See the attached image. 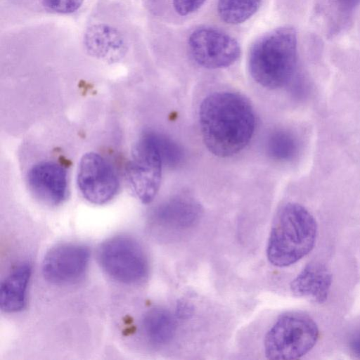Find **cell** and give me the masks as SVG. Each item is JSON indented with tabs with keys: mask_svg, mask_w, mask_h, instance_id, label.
<instances>
[{
	"mask_svg": "<svg viewBox=\"0 0 360 360\" xmlns=\"http://www.w3.org/2000/svg\"><path fill=\"white\" fill-rule=\"evenodd\" d=\"M203 142L216 156L227 158L249 143L255 128L250 101L240 94L218 91L208 95L199 109Z\"/></svg>",
	"mask_w": 360,
	"mask_h": 360,
	"instance_id": "1",
	"label": "cell"
},
{
	"mask_svg": "<svg viewBox=\"0 0 360 360\" xmlns=\"http://www.w3.org/2000/svg\"><path fill=\"white\" fill-rule=\"evenodd\" d=\"M297 61L296 31L283 26L268 32L253 43L248 55V68L257 84L274 89L289 82Z\"/></svg>",
	"mask_w": 360,
	"mask_h": 360,
	"instance_id": "2",
	"label": "cell"
},
{
	"mask_svg": "<svg viewBox=\"0 0 360 360\" xmlns=\"http://www.w3.org/2000/svg\"><path fill=\"white\" fill-rule=\"evenodd\" d=\"M317 224L302 205L288 202L278 211L273 221L266 246L269 262L277 267L289 266L314 248Z\"/></svg>",
	"mask_w": 360,
	"mask_h": 360,
	"instance_id": "3",
	"label": "cell"
},
{
	"mask_svg": "<svg viewBox=\"0 0 360 360\" xmlns=\"http://www.w3.org/2000/svg\"><path fill=\"white\" fill-rule=\"evenodd\" d=\"M319 328L308 315L298 311L281 315L266 332L264 351L269 359H296L316 345Z\"/></svg>",
	"mask_w": 360,
	"mask_h": 360,
	"instance_id": "4",
	"label": "cell"
},
{
	"mask_svg": "<svg viewBox=\"0 0 360 360\" xmlns=\"http://www.w3.org/2000/svg\"><path fill=\"white\" fill-rule=\"evenodd\" d=\"M98 264L111 279L125 285H137L149 274L146 253L135 238L118 235L103 241L97 251Z\"/></svg>",
	"mask_w": 360,
	"mask_h": 360,
	"instance_id": "5",
	"label": "cell"
},
{
	"mask_svg": "<svg viewBox=\"0 0 360 360\" xmlns=\"http://www.w3.org/2000/svg\"><path fill=\"white\" fill-rule=\"evenodd\" d=\"M162 160L150 133L134 145L127 178L134 195L143 203L153 200L160 186Z\"/></svg>",
	"mask_w": 360,
	"mask_h": 360,
	"instance_id": "6",
	"label": "cell"
},
{
	"mask_svg": "<svg viewBox=\"0 0 360 360\" xmlns=\"http://www.w3.org/2000/svg\"><path fill=\"white\" fill-rule=\"evenodd\" d=\"M193 60L207 69H219L233 64L240 56L238 42L226 32L204 26L193 30L188 40Z\"/></svg>",
	"mask_w": 360,
	"mask_h": 360,
	"instance_id": "7",
	"label": "cell"
},
{
	"mask_svg": "<svg viewBox=\"0 0 360 360\" xmlns=\"http://www.w3.org/2000/svg\"><path fill=\"white\" fill-rule=\"evenodd\" d=\"M77 183L83 197L95 205L110 201L120 187L119 178L112 164L94 152L86 153L82 157Z\"/></svg>",
	"mask_w": 360,
	"mask_h": 360,
	"instance_id": "8",
	"label": "cell"
},
{
	"mask_svg": "<svg viewBox=\"0 0 360 360\" xmlns=\"http://www.w3.org/2000/svg\"><path fill=\"white\" fill-rule=\"evenodd\" d=\"M89 248L78 243H61L45 255L41 266L44 278L58 285H72L80 281L88 269Z\"/></svg>",
	"mask_w": 360,
	"mask_h": 360,
	"instance_id": "9",
	"label": "cell"
},
{
	"mask_svg": "<svg viewBox=\"0 0 360 360\" xmlns=\"http://www.w3.org/2000/svg\"><path fill=\"white\" fill-rule=\"evenodd\" d=\"M27 183L34 196L46 204L58 205L67 198V171L56 162L42 161L33 165L27 174Z\"/></svg>",
	"mask_w": 360,
	"mask_h": 360,
	"instance_id": "10",
	"label": "cell"
},
{
	"mask_svg": "<svg viewBox=\"0 0 360 360\" xmlns=\"http://www.w3.org/2000/svg\"><path fill=\"white\" fill-rule=\"evenodd\" d=\"M202 215L198 202L188 197H175L158 207L153 215L155 229L181 231L196 224Z\"/></svg>",
	"mask_w": 360,
	"mask_h": 360,
	"instance_id": "11",
	"label": "cell"
},
{
	"mask_svg": "<svg viewBox=\"0 0 360 360\" xmlns=\"http://www.w3.org/2000/svg\"><path fill=\"white\" fill-rule=\"evenodd\" d=\"M332 284V275L319 262H311L290 283L291 292L297 297H308L317 303L324 302Z\"/></svg>",
	"mask_w": 360,
	"mask_h": 360,
	"instance_id": "12",
	"label": "cell"
},
{
	"mask_svg": "<svg viewBox=\"0 0 360 360\" xmlns=\"http://www.w3.org/2000/svg\"><path fill=\"white\" fill-rule=\"evenodd\" d=\"M31 274V266L28 263H22L2 281L0 287V308L2 311L16 313L25 308Z\"/></svg>",
	"mask_w": 360,
	"mask_h": 360,
	"instance_id": "13",
	"label": "cell"
},
{
	"mask_svg": "<svg viewBox=\"0 0 360 360\" xmlns=\"http://www.w3.org/2000/svg\"><path fill=\"white\" fill-rule=\"evenodd\" d=\"M84 44L91 55L110 62L119 60L126 50L118 31L106 25H96L88 29Z\"/></svg>",
	"mask_w": 360,
	"mask_h": 360,
	"instance_id": "14",
	"label": "cell"
},
{
	"mask_svg": "<svg viewBox=\"0 0 360 360\" xmlns=\"http://www.w3.org/2000/svg\"><path fill=\"white\" fill-rule=\"evenodd\" d=\"M141 330L143 338L153 346L160 347L171 342L176 330V321L167 309L155 307L143 316Z\"/></svg>",
	"mask_w": 360,
	"mask_h": 360,
	"instance_id": "15",
	"label": "cell"
},
{
	"mask_svg": "<svg viewBox=\"0 0 360 360\" xmlns=\"http://www.w3.org/2000/svg\"><path fill=\"white\" fill-rule=\"evenodd\" d=\"M261 3L262 0H218L217 11L226 23L238 25L254 15Z\"/></svg>",
	"mask_w": 360,
	"mask_h": 360,
	"instance_id": "16",
	"label": "cell"
},
{
	"mask_svg": "<svg viewBox=\"0 0 360 360\" xmlns=\"http://www.w3.org/2000/svg\"><path fill=\"white\" fill-rule=\"evenodd\" d=\"M268 155L279 161L290 160L297 154L298 143L295 136L285 130L272 132L266 143Z\"/></svg>",
	"mask_w": 360,
	"mask_h": 360,
	"instance_id": "17",
	"label": "cell"
},
{
	"mask_svg": "<svg viewBox=\"0 0 360 360\" xmlns=\"http://www.w3.org/2000/svg\"><path fill=\"white\" fill-rule=\"evenodd\" d=\"M160 154L163 164L170 167L177 166L183 159L179 146L164 135L149 132Z\"/></svg>",
	"mask_w": 360,
	"mask_h": 360,
	"instance_id": "18",
	"label": "cell"
},
{
	"mask_svg": "<svg viewBox=\"0 0 360 360\" xmlns=\"http://www.w3.org/2000/svg\"><path fill=\"white\" fill-rule=\"evenodd\" d=\"M48 9L58 13L68 14L77 11L84 0H41Z\"/></svg>",
	"mask_w": 360,
	"mask_h": 360,
	"instance_id": "19",
	"label": "cell"
},
{
	"mask_svg": "<svg viewBox=\"0 0 360 360\" xmlns=\"http://www.w3.org/2000/svg\"><path fill=\"white\" fill-rule=\"evenodd\" d=\"M205 1L206 0H172L175 11L182 16L195 12Z\"/></svg>",
	"mask_w": 360,
	"mask_h": 360,
	"instance_id": "20",
	"label": "cell"
},
{
	"mask_svg": "<svg viewBox=\"0 0 360 360\" xmlns=\"http://www.w3.org/2000/svg\"><path fill=\"white\" fill-rule=\"evenodd\" d=\"M193 313V308L186 302H180L176 305V315L180 319H187Z\"/></svg>",
	"mask_w": 360,
	"mask_h": 360,
	"instance_id": "21",
	"label": "cell"
},
{
	"mask_svg": "<svg viewBox=\"0 0 360 360\" xmlns=\"http://www.w3.org/2000/svg\"><path fill=\"white\" fill-rule=\"evenodd\" d=\"M349 346L352 354L360 358V331L352 337Z\"/></svg>",
	"mask_w": 360,
	"mask_h": 360,
	"instance_id": "22",
	"label": "cell"
},
{
	"mask_svg": "<svg viewBox=\"0 0 360 360\" xmlns=\"http://www.w3.org/2000/svg\"><path fill=\"white\" fill-rule=\"evenodd\" d=\"M340 6L345 10H351L359 4L360 0H338Z\"/></svg>",
	"mask_w": 360,
	"mask_h": 360,
	"instance_id": "23",
	"label": "cell"
}]
</instances>
